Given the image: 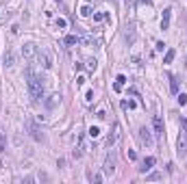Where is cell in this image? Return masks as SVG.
Returning <instances> with one entry per match:
<instances>
[{"mask_svg":"<svg viewBox=\"0 0 187 184\" xmlns=\"http://www.w3.org/2000/svg\"><path fill=\"white\" fill-rule=\"evenodd\" d=\"M26 85H28V93H31V100L33 102L44 100V83H42V78L31 67L26 69Z\"/></svg>","mask_w":187,"mask_h":184,"instance_id":"1","label":"cell"},{"mask_svg":"<svg viewBox=\"0 0 187 184\" xmlns=\"http://www.w3.org/2000/svg\"><path fill=\"white\" fill-rule=\"evenodd\" d=\"M115 163H118V152L111 147V149L107 152V156H104V163H102V173L111 176V173L115 171Z\"/></svg>","mask_w":187,"mask_h":184,"instance_id":"2","label":"cell"},{"mask_svg":"<svg viewBox=\"0 0 187 184\" xmlns=\"http://www.w3.org/2000/svg\"><path fill=\"white\" fill-rule=\"evenodd\" d=\"M26 130H28V134H31L33 141H37V143H42V141H44V132H42V128H39V124H37V119L28 117V119H26Z\"/></svg>","mask_w":187,"mask_h":184,"instance_id":"3","label":"cell"},{"mask_svg":"<svg viewBox=\"0 0 187 184\" xmlns=\"http://www.w3.org/2000/svg\"><path fill=\"white\" fill-rule=\"evenodd\" d=\"M122 35H124V41H126L129 46H133V44H135V39H137L135 22H126V24H124V31H122Z\"/></svg>","mask_w":187,"mask_h":184,"instance_id":"4","label":"cell"},{"mask_svg":"<svg viewBox=\"0 0 187 184\" xmlns=\"http://www.w3.org/2000/svg\"><path fill=\"white\" fill-rule=\"evenodd\" d=\"M176 154L179 158H187V132L181 130V134L176 139Z\"/></svg>","mask_w":187,"mask_h":184,"instance_id":"5","label":"cell"},{"mask_svg":"<svg viewBox=\"0 0 187 184\" xmlns=\"http://www.w3.org/2000/svg\"><path fill=\"white\" fill-rule=\"evenodd\" d=\"M139 141H141V145H146V147H152V145H154V139H152L150 128H146V126L139 128Z\"/></svg>","mask_w":187,"mask_h":184,"instance_id":"6","label":"cell"},{"mask_svg":"<svg viewBox=\"0 0 187 184\" xmlns=\"http://www.w3.org/2000/svg\"><path fill=\"white\" fill-rule=\"evenodd\" d=\"M37 52H39V50H37L35 44H24V46H22V56L28 59V61H33V59L37 56Z\"/></svg>","mask_w":187,"mask_h":184,"instance_id":"7","label":"cell"},{"mask_svg":"<svg viewBox=\"0 0 187 184\" xmlns=\"http://www.w3.org/2000/svg\"><path fill=\"white\" fill-rule=\"evenodd\" d=\"M120 137H122V126H120V124H113V132L109 134V145L113 147V145L120 141Z\"/></svg>","mask_w":187,"mask_h":184,"instance_id":"8","label":"cell"},{"mask_svg":"<svg viewBox=\"0 0 187 184\" xmlns=\"http://www.w3.org/2000/svg\"><path fill=\"white\" fill-rule=\"evenodd\" d=\"M152 130H154L152 134H157V137H161V134H163V119H161L159 115H154V117H152Z\"/></svg>","mask_w":187,"mask_h":184,"instance_id":"9","label":"cell"},{"mask_svg":"<svg viewBox=\"0 0 187 184\" xmlns=\"http://www.w3.org/2000/svg\"><path fill=\"white\" fill-rule=\"evenodd\" d=\"M154 163H157V158H154V156H148V158H144V163H141L139 171H141V173H146V171H150V169L154 167Z\"/></svg>","mask_w":187,"mask_h":184,"instance_id":"10","label":"cell"},{"mask_svg":"<svg viewBox=\"0 0 187 184\" xmlns=\"http://www.w3.org/2000/svg\"><path fill=\"white\" fill-rule=\"evenodd\" d=\"M170 17H172V9H165L163 11V17H161V31H168L170 28Z\"/></svg>","mask_w":187,"mask_h":184,"instance_id":"11","label":"cell"},{"mask_svg":"<svg viewBox=\"0 0 187 184\" xmlns=\"http://www.w3.org/2000/svg\"><path fill=\"white\" fill-rule=\"evenodd\" d=\"M37 61H39V65H44V69H50V67H52L50 56H48L46 52H37Z\"/></svg>","mask_w":187,"mask_h":184,"instance_id":"12","label":"cell"},{"mask_svg":"<svg viewBox=\"0 0 187 184\" xmlns=\"http://www.w3.org/2000/svg\"><path fill=\"white\" fill-rule=\"evenodd\" d=\"M124 85H126V76H122V74H120V76L115 78V85H113V89H115V91L120 93V91H122V87H124Z\"/></svg>","mask_w":187,"mask_h":184,"instance_id":"13","label":"cell"},{"mask_svg":"<svg viewBox=\"0 0 187 184\" xmlns=\"http://www.w3.org/2000/svg\"><path fill=\"white\" fill-rule=\"evenodd\" d=\"M174 56H176V50H168L165 52V56H163V63L168 65V63H172L174 61Z\"/></svg>","mask_w":187,"mask_h":184,"instance_id":"14","label":"cell"},{"mask_svg":"<svg viewBox=\"0 0 187 184\" xmlns=\"http://www.w3.org/2000/svg\"><path fill=\"white\" fill-rule=\"evenodd\" d=\"M170 89H172V93H179V78L176 76H170Z\"/></svg>","mask_w":187,"mask_h":184,"instance_id":"15","label":"cell"},{"mask_svg":"<svg viewBox=\"0 0 187 184\" xmlns=\"http://www.w3.org/2000/svg\"><path fill=\"white\" fill-rule=\"evenodd\" d=\"M161 178H163V176H161L159 171H152V173L146 176V180H150V182H157V180H161Z\"/></svg>","mask_w":187,"mask_h":184,"instance_id":"16","label":"cell"},{"mask_svg":"<svg viewBox=\"0 0 187 184\" xmlns=\"http://www.w3.org/2000/svg\"><path fill=\"white\" fill-rule=\"evenodd\" d=\"M78 41H81V39H78L76 35H68V37H65V44H68V46H74V44H78Z\"/></svg>","mask_w":187,"mask_h":184,"instance_id":"17","label":"cell"},{"mask_svg":"<svg viewBox=\"0 0 187 184\" xmlns=\"http://www.w3.org/2000/svg\"><path fill=\"white\" fill-rule=\"evenodd\" d=\"M85 65H87V69H96V67H98V61H96V59H87V61H85Z\"/></svg>","mask_w":187,"mask_h":184,"instance_id":"18","label":"cell"},{"mask_svg":"<svg viewBox=\"0 0 187 184\" xmlns=\"http://www.w3.org/2000/svg\"><path fill=\"white\" fill-rule=\"evenodd\" d=\"M83 41H85L87 46H92V48H98V39H92V37H85Z\"/></svg>","mask_w":187,"mask_h":184,"instance_id":"19","label":"cell"},{"mask_svg":"<svg viewBox=\"0 0 187 184\" xmlns=\"http://www.w3.org/2000/svg\"><path fill=\"white\" fill-rule=\"evenodd\" d=\"M98 134H100V128H98V126H92V128H89V137H98Z\"/></svg>","mask_w":187,"mask_h":184,"instance_id":"20","label":"cell"},{"mask_svg":"<svg viewBox=\"0 0 187 184\" xmlns=\"http://www.w3.org/2000/svg\"><path fill=\"white\" fill-rule=\"evenodd\" d=\"M179 104H181V106L187 104V93H179Z\"/></svg>","mask_w":187,"mask_h":184,"instance_id":"21","label":"cell"},{"mask_svg":"<svg viewBox=\"0 0 187 184\" xmlns=\"http://www.w3.org/2000/svg\"><path fill=\"white\" fill-rule=\"evenodd\" d=\"M126 156H129V160H135V158H137V152H135V149H129Z\"/></svg>","mask_w":187,"mask_h":184,"instance_id":"22","label":"cell"},{"mask_svg":"<svg viewBox=\"0 0 187 184\" xmlns=\"http://www.w3.org/2000/svg\"><path fill=\"white\" fill-rule=\"evenodd\" d=\"M81 15H85V17L92 15V9H89V7H83V9H81Z\"/></svg>","mask_w":187,"mask_h":184,"instance_id":"23","label":"cell"},{"mask_svg":"<svg viewBox=\"0 0 187 184\" xmlns=\"http://www.w3.org/2000/svg\"><path fill=\"white\" fill-rule=\"evenodd\" d=\"M154 48H157V52H163L165 44H163V41H157V44H154Z\"/></svg>","mask_w":187,"mask_h":184,"instance_id":"24","label":"cell"},{"mask_svg":"<svg viewBox=\"0 0 187 184\" xmlns=\"http://www.w3.org/2000/svg\"><path fill=\"white\" fill-rule=\"evenodd\" d=\"M65 24H68V22H65L63 17H59V20H57V26H59V28H65Z\"/></svg>","mask_w":187,"mask_h":184,"instance_id":"25","label":"cell"},{"mask_svg":"<svg viewBox=\"0 0 187 184\" xmlns=\"http://www.w3.org/2000/svg\"><path fill=\"white\" fill-rule=\"evenodd\" d=\"M4 63H7V65L11 67V65H13V54H7V59H4Z\"/></svg>","mask_w":187,"mask_h":184,"instance_id":"26","label":"cell"},{"mask_svg":"<svg viewBox=\"0 0 187 184\" xmlns=\"http://www.w3.org/2000/svg\"><path fill=\"white\" fill-rule=\"evenodd\" d=\"M94 20H96V22H100V20H104V13H94Z\"/></svg>","mask_w":187,"mask_h":184,"instance_id":"27","label":"cell"},{"mask_svg":"<svg viewBox=\"0 0 187 184\" xmlns=\"http://www.w3.org/2000/svg\"><path fill=\"white\" fill-rule=\"evenodd\" d=\"M92 180H94L96 184H100V182H102V176H92Z\"/></svg>","mask_w":187,"mask_h":184,"instance_id":"28","label":"cell"},{"mask_svg":"<svg viewBox=\"0 0 187 184\" xmlns=\"http://www.w3.org/2000/svg\"><path fill=\"white\" fill-rule=\"evenodd\" d=\"M85 100H87V102H92V100H94V91H87V95H85Z\"/></svg>","mask_w":187,"mask_h":184,"instance_id":"29","label":"cell"},{"mask_svg":"<svg viewBox=\"0 0 187 184\" xmlns=\"http://www.w3.org/2000/svg\"><path fill=\"white\" fill-rule=\"evenodd\" d=\"M76 85H85V76H78L76 78Z\"/></svg>","mask_w":187,"mask_h":184,"instance_id":"30","label":"cell"},{"mask_svg":"<svg viewBox=\"0 0 187 184\" xmlns=\"http://www.w3.org/2000/svg\"><path fill=\"white\" fill-rule=\"evenodd\" d=\"M185 126H187V119H185Z\"/></svg>","mask_w":187,"mask_h":184,"instance_id":"31","label":"cell"}]
</instances>
